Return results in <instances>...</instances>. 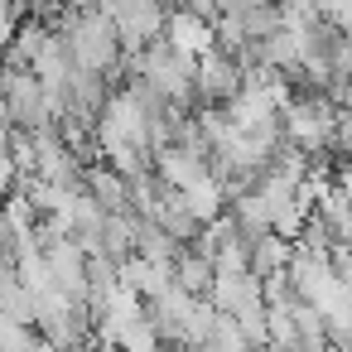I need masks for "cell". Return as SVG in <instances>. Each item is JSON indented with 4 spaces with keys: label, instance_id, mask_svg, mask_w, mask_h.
<instances>
[{
    "label": "cell",
    "instance_id": "1",
    "mask_svg": "<svg viewBox=\"0 0 352 352\" xmlns=\"http://www.w3.org/2000/svg\"><path fill=\"white\" fill-rule=\"evenodd\" d=\"M121 68H126L131 78H140L145 87H155L169 107H179V111H198V102H193V58L174 54L164 39L145 44L135 58H121Z\"/></svg>",
    "mask_w": 352,
    "mask_h": 352
},
{
    "label": "cell",
    "instance_id": "2",
    "mask_svg": "<svg viewBox=\"0 0 352 352\" xmlns=\"http://www.w3.org/2000/svg\"><path fill=\"white\" fill-rule=\"evenodd\" d=\"M236 87H241V68L227 54L208 49L193 58V102L198 107H227L236 97Z\"/></svg>",
    "mask_w": 352,
    "mask_h": 352
},
{
    "label": "cell",
    "instance_id": "3",
    "mask_svg": "<svg viewBox=\"0 0 352 352\" xmlns=\"http://www.w3.org/2000/svg\"><path fill=\"white\" fill-rule=\"evenodd\" d=\"M82 193L107 212V217H131V179H121L111 164H87L82 169Z\"/></svg>",
    "mask_w": 352,
    "mask_h": 352
},
{
    "label": "cell",
    "instance_id": "4",
    "mask_svg": "<svg viewBox=\"0 0 352 352\" xmlns=\"http://www.w3.org/2000/svg\"><path fill=\"white\" fill-rule=\"evenodd\" d=\"M217 314H227V318H236V314H246V309H261L265 299H261V280L251 275V270H236V275H212V285H208V294H203Z\"/></svg>",
    "mask_w": 352,
    "mask_h": 352
},
{
    "label": "cell",
    "instance_id": "5",
    "mask_svg": "<svg viewBox=\"0 0 352 352\" xmlns=\"http://www.w3.org/2000/svg\"><path fill=\"white\" fill-rule=\"evenodd\" d=\"M174 54H184V58H198V54H208L212 49V25L208 20H193V15H184V10H169L164 15V34H160Z\"/></svg>",
    "mask_w": 352,
    "mask_h": 352
},
{
    "label": "cell",
    "instance_id": "6",
    "mask_svg": "<svg viewBox=\"0 0 352 352\" xmlns=\"http://www.w3.org/2000/svg\"><path fill=\"white\" fill-rule=\"evenodd\" d=\"M169 280H174L184 294L203 299L208 285H212V261H208L198 246H179V256H174V265H169Z\"/></svg>",
    "mask_w": 352,
    "mask_h": 352
},
{
    "label": "cell",
    "instance_id": "7",
    "mask_svg": "<svg viewBox=\"0 0 352 352\" xmlns=\"http://www.w3.org/2000/svg\"><path fill=\"white\" fill-rule=\"evenodd\" d=\"M289 251H294V241H285V236H275V232H265L261 241H251V275L256 280H270V275H285V265H289Z\"/></svg>",
    "mask_w": 352,
    "mask_h": 352
},
{
    "label": "cell",
    "instance_id": "8",
    "mask_svg": "<svg viewBox=\"0 0 352 352\" xmlns=\"http://www.w3.org/2000/svg\"><path fill=\"white\" fill-rule=\"evenodd\" d=\"M198 352H256V347L246 342V333L236 328V318H227V314H217V318H212V328L203 333V342H198Z\"/></svg>",
    "mask_w": 352,
    "mask_h": 352
},
{
    "label": "cell",
    "instance_id": "9",
    "mask_svg": "<svg viewBox=\"0 0 352 352\" xmlns=\"http://www.w3.org/2000/svg\"><path fill=\"white\" fill-rule=\"evenodd\" d=\"M314 6V15L323 20V25H333V30H342L347 34V20H352V0H309Z\"/></svg>",
    "mask_w": 352,
    "mask_h": 352
},
{
    "label": "cell",
    "instance_id": "10",
    "mask_svg": "<svg viewBox=\"0 0 352 352\" xmlns=\"http://www.w3.org/2000/svg\"><path fill=\"white\" fill-rule=\"evenodd\" d=\"M20 20H25V0H0V54L10 49V39H15V30H20Z\"/></svg>",
    "mask_w": 352,
    "mask_h": 352
},
{
    "label": "cell",
    "instance_id": "11",
    "mask_svg": "<svg viewBox=\"0 0 352 352\" xmlns=\"http://www.w3.org/2000/svg\"><path fill=\"white\" fill-rule=\"evenodd\" d=\"M265 6H275V0H217V15H227V20H241V15H251V10H265Z\"/></svg>",
    "mask_w": 352,
    "mask_h": 352
},
{
    "label": "cell",
    "instance_id": "12",
    "mask_svg": "<svg viewBox=\"0 0 352 352\" xmlns=\"http://www.w3.org/2000/svg\"><path fill=\"white\" fill-rule=\"evenodd\" d=\"M174 10H184V15H193V20H217V0H174Z\"/></svg>",
    "mask_w": 352,
    "mask_h": 352
},
{
    "label": "cell",
    "instance_id": "13",
    "mask_svg": "<svg viewBox=\"0 0 352 352\" xmlns=\"http://www.w3.org/2000/svg\"><path fill=\"white\" fill-rule=\"evenodd\" d=\"M54 352H58V347H54ZM68 352H82V347H68Z\"/></svg>",
    "mask_w": 352,
    "mask_h": 352
}]
</instances>
